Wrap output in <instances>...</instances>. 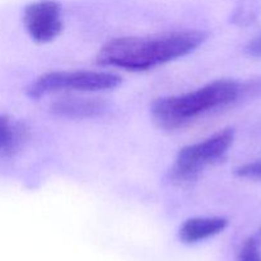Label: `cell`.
Wrapping results in <instances>:
<instances>
[{"label":"cell","instance_id":"1","mask_svg":"<svg viewBox=\"0 0 261 261\" xmlns=\"http://www.w3.org/2000/svg\"><path fill=\"white\" fill-rule=\"evenodd\" d=\"M205 40L201 31L117 37L102 46L96 61L102 66L144 71L189 55Z\"/></svg>","mask_w":261,"mask_h":261},{"label":"cell","instance_id":"2","mask_svg":"<svg viewBox=\"0 0 261 261\" xmlns=\"http://www.w3.org/2000/svg\"><path fill=\"white\" fill-rule=\"evenodd\" d=\"M246 91L240 82L218 79L193 92L157 98L150 106V115L161 129L177 130L205 114L236 103Z\"/></svg>","mask_w":261,"mask_h":261},{"label":"cell","instance_id":"3","mask_svg":"<svg viewBox=\"0 0 261 261\" xmlns=\"http://www.w3.org/2000/svg\"><path fill=\"white\" fill-rule=\"evenodd\" d=\"M233 140V129L227 127L206 139L181 148L168 171L170 181L177 185H185L196 180L206 167L216 165L226 157Z\"/></svg>","mask_w":261,"mask_h":261},{"label":"cell","instance_id":"4","mask_svg":"<svg viewBox=\"0 0 261 261\" xmlns=\"http://www.w3.org/2000/svg\"><path fill=\"white\" fill-rule=\"evenodd\" d=\"M121 83L119 75L98 70H54L42 74L27 88L31 98L63 91L94 92L116 88Z\"/></svg>","mask_w":261,"mask_h":261},{"label":"cell","instance_id":"5","mask_svg":"<svg viewBox=\"0 0 261 261\" xmlns=\"http://www.w3.org/2000/svg\"><path fill=\"white\" fill-rule=\"evenodd\" d=\"M23 24L35 42H51L63 31L61 5L56 0L31 3L23 12Z\"/></svg>","mask_w":261,"mask_h":261},{"label":"cell","instance_id":"6","mask_svg":"<svg viewBox=\"0 0 261 261\" xmlns=\"http://www.w3.org/2000/svg\"><path fill=\"white\" fill-rule=\"evenodd\" d=\"M227 226L228 221L222 217H195L181 224L178 237L185 244H198L219 234Z\"/></svg>","mask_w":261,"mask_h":261},{"label":"cell","instance_id":"7","mask_svg":"<svg viewBox=\"0 0 261 261\" xmlns=\"http://www.w3.org/2000/svg\"><path fill=\"white\" fill-rule=\"evenodd\" d=\"M106 111V103L97 98H78L65 97L55 101L51 106V112L61 117L70 119H91L101 116Z\"/></svg>","mask_w":261,"mask_h":261},{"label":"cell","instance_id":"8","mask_svg":"<svg viewBox=\"0 0 261 261\" xmlns=\"http://www.w3.org/2000/svg\"><path fill=\"white\" fill-rule=\"evenodd\" d=\"M261 15V0H237L231 14V22L237 27H249Z\"/></svg>","mask_w":261,"mask_h":261},{"label":"cell","instance_id":"9","mask_svg":"<svg viewBox=\"0 0 261 261\" xmlns=\"http://www.w3.org/2000/svg\"><path fill=\"white\" fill-rule=\"evenodd\" d=\"M19 132L7 116H0V153L12 154L19 143Z\"/></svg>","mask_w":261,"mask_h":261},{"label":"cell","instance_id":"10","mask_svg":"<svg viewBox=\"0 0 261 261\" xmlns=\"http://www.w3.org/2000/svg\"><path fill=\"white\" fill-rule=\"evenodd\" d=\"M237 261H261V227L245 240Z\"/></svg>","mask_w":261,"mask_h":261},{"label":"cell","instance_id":"11","mask_svg":"<svg viewBox=\"0 0 261 261\" xmlns=\"http://www.w3.org/2000/svg\"><path fill=\"white\" fill-rule=\"evenodd\" d=\"M234 175L240 178L261 181V160L239 166L234 168Z\"/></svg>","mask_w":261,"mask_h":261},{"label":"cell","instance_id":"12","mask_svg":"<svg viewBox=\"0 0 261 261\" xmlns=\"http://www.w3.org/2000/svg\"><path fill=\"white\" fill-rule=\"evenodd\" d=\"M246 54L252 58L261 59V31L246 45Z\"/></svg>","mask_w":261,"mask_h":261}]
</instances>
